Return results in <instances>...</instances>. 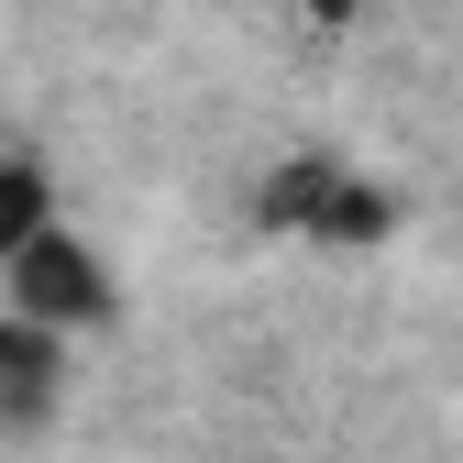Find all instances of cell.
I'll return each mask as SVG.
<instances>
[{"instance_id": "6da1fadb", "label": "cell", "mask_w": 463, "mask_h": 463, "mask_svg": "<svg viewBox=\"0 0 463 463\" xmlns=\"http://www.w3.org/2000/svg\"><path fill=\"white\" fill-rule=\"evenodd\" d=\"M0 276H12V320H44V331H99L110 320V265L78 243L67 221H44Z\"/></svg>"}, {"instance_id": "7a4b0ae2", "label": "cell", "mask_w": 463, "mask_h": 463, "mask_svg": "<svg viewBox=\"0 0 463 463\" xmlns=\"http://www.w3.org/2000/svg\"><path fill=\"white\" fill-rule=\"evenodd\" d=\"M397 210L375 188H354L331 155H287L276 177H265V232H320V243H375Z\"/></svg>"}, {"instance_id": "3957f363", "label": "cell", "mask_w": 463, "mask_h": 463, "mask_svg": "<svg viewBox=\"0 0 463 463\" xmlns=\"http://www.w3.org/2000/svg\"><path fill=\"white\" fill-rule=\"evenodd\" d=\"M67 386V331L44 320H0V430H33Z\"/></svg>"}, {"instance_id": "277c9868", "label": "cell", "mask_w": 463, "mask_h": 463, "mask_svg": "<svg viewBox=\"0 0 463 463\" xmlns=\"http://www.w3.org/2000/svg\"><path fill=\"white\" fill-rule=\"evenodd\" d=\"M44 221H55V199H44V177H33L23 155H0V265H12V254L33 243Z\"/></svg>"}]
</instances>
